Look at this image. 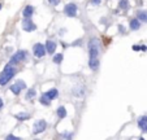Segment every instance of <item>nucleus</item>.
Instances as JSON below:
<instances>
[{
	"label": "nucleus",
	"instance_id": "1",
	"mask_svg": "<svg viewBox=\"0 0 147 140\" xmlns=\"http://www.w3.org/2000/svg\"><path fill=\"white\" fill-rule=\"evenodd\" d=\"M16 73H17L16 65H13V64H11V62L7 64V65L4 66V69L1 70V73H0V86L8 84V83L13 79Z\"/></svg>",
	"mask_w": 147,
	"mask_h": 140
},
{
	"label": "nucleus",
	"instance_id": "2",
	"mask_svg": "<svg viewBox=\"0 0 147 140\" xmlns=\"http://www.w3.org/2000/svg\"><path fill=\"white\" fill-rule=\"evenodd\" d=\"M89 48V58H99L100 53V43L98 40V38H91L87 44Z\"/></svg>",
	"mask_w": 147,
	"mask_h": 140
},
{
	"label": "nucleus",
	"instance_id": "3",
	"mask_svg": "<svg viewBox=\"0 0 147 140\" xmlns=\"http://www.w3.org/2000/svg\"><path fill=\"white\" fill-rule=\"evenodd\" d=\"M26 57H28V52H26V51H24V50L17 51L16 53H13V55L11 56V60H9V62L13 64V65H17V64L25 61Z\"/></svg>",
	"mask_w": 147,
	"mask_h": 140
},
{
	"label": "nucleus",
	"instance_id": "4",
	"mask_svg": "<svg viewBox=\"0 0 147 140\" xmlns=\"http://www.w3.org/2000/svg\"><path fill=\"white\" fill-rule=\"evenodd\" d=\"M47 129V122L45 119H38V121L34 122L33 125V134L34 135H39L42 132H45Z\"/></svg>",
	"mask_w": 147,
	"mask_h": 140
},
{
	"label": "nucleus",
	"instance_id": "5",
	"mask_svg": "<svg viewBox=\"0 0 147 140\" xmlns=\"http://www.w3.org/2000/svg\"><path fill=\"white\" fill-rule=\"evenodd\" d=\"M33 53L35 57L42 58L45 57L46 53H47V50H46V44H42V43H35L33 46Z\"/></svg>",
	"mask_w": 147,
	"mask_h": 140
},
{
	"label": "nucleus",
	"instance_id": "6",
	"mask_svg": "<svg viewBox=\"0 0 147 140\" xmlns=\"http://www.w3.org/2000/svg\"><path fill=\"white\" fill-rule=\"evenodd\" d=\"M64 13L67 14L68 17H70V18L76 17V16H77V13H78V7H77V4H74V3L67 4V5H65V8H64Z\"/></svg>",
	"mask_w": 147,
	"mask_h": 140
},
{
	"label": "nucleus",
	"instance_id": "7",
	"mask_svg": "<svg viewBox=\"0 0 147 140\" xmlns=\"http://www.w3.org/2000/svg\"><path fill=\"white\" fill-rule=\"evenodd\" d=\"M21 25H22V29L28 33H31V31H35L36 30V25L31 21V18H22V22H21Z\"/></svg>",
	"mask_w": 147,
	"mask_h": 140
},
{
	"label": "nucleus",
	"instance_id": "8",
	"mask_svg": "<svg viewBox=\"0 0 147 140\" xmlns=\"http://www.w3.org/2000/svg\"><path fill=\"white\" fill-rule=\"evenodd\" d=\"M24 90H26V83L21 79L17 80L14 84L11 86V91H12V93H14V95H20L21 91H24Z\"/></svg>",
	"mask_w": 147,
	"mask_h": 140
},
{
	"label": "nucleus",
	"instance_id": "9",
	"mask_svg": "<svg viewBox=\"0 0 147 140\" xmlns=\"http://www.w3.org/2000/svg\"><path fill=\"white\" fill-rule=\"evenodd\" d=\"M56 48H57V44H56V42L51 40V39H48V40L46 42V50H47L48 55H55Z\"/></svg>",
	"mask_w": 147,
	"mask_h": 140
},
{
	"label": "nucleus",
	"instance_id": "10",
	"mask_svg": "<svg viewBox=\"0 0 147 140\" xmlns=\"http://www.w3.org/2000/svg\"><path fill=\"white\" fill-rule=\"evenodd\" d=\"M34 14V7L33 5H26L22 9V16L25 18H31V16Z\"/></svg>",
	"mask_w": 147,
	"mask_h": 140
},
{
	"label": "nucleus",
	"instance_id": "11",
	"mask_svg": "<svg viewBox=\"0 0 147 140\" xmlns=\"http://www.w3.org/2000/svg\"><path fill=\"white\" fill-rule=\"evenodd\" d=\"M99 65H100L99 58H89V68L91 69L92 72L98 70V69H99Z\"/></svg>",
	"mask_w": 147,
	"mask_h": 140
},
{
	"label": "nucleus",
	"instance_id": "12",
	"mask_svg": "<svg viewBox=\"0 0 147 140\" xmlns=\"http://www.w3.org/2000/svg\"><path fill=\"white\" fill-rule=\"evenodd\" d=\"M138 127L143 132H147V115H143L138 119Z\"/></svg>",
	"mask_w": 147,
	"mask_h": 140
},
{
	"label": "nucleus",
	"instance_id": "13",
	"mask_svg": "<svg viewBox=\"0 0 147 140\" xmlns=\"http://www.w3.org/2000/svg\"><path fill=\"white\" fill-rule=\"evenodd\" d=\"M129 27L131 29V30H138L139 27H141V21H139L138 18H133L130 19V22H129Z\"/></svg>",
	"mask_w": 147,
	"mask_h": 140
},
{
	"label": "nucleus",
	"instance_id": "14",
	"mask_svg": "<svg viewBox=\"0 0 147 140\" xmlns=\"http://www.w3.org/2000/svg\"><path fill=\"white\" fill-rule=\"evenodd\" d=\"M45 93L48 96V99L50 100H55L56 97L59 96V91L56 90V88H51V90H48L47 92H45Z\"/></svg>",
	"mask_w": 147,
	"mask_h": 140
},
{
	"label": "nucleus",
	"instance_id": "15",
	"mask_svg": "<svg viewBox=\"0 0 147 140\" xmlns=\"http://www.w3.org/2000/svg\"><path fill=\"white\" fill-rule=\"evenodd\" d=\"M14 117H16L17 121L24 122V121H28V119L30 118V114H29V113H25V112H21V113H18V114H16Z\"/></svg>",
	"mask_w": 147,
	"mask_h": 140
},
{
	"label": "nucleus",
	"instance_id": "16",
	"mask_svg": "<svg viewBox=\"0 0 147 140\" xmlns=\"http://www.w3.org/2000/svg\"><path fill=\"white\" fill-rule=\"evenodd\" d=\"M56 113H57V117L60 119H63V118H65V117H67V108L65 107H59L57 108V110H56Z\"/></svg>",
	"mask_w": 147,
	"mask_h": 140
},
{
	"label": "nucleus",
	"instance_id": "17",
	"mask_svg": "<svg viewBox=\"0 0 147 140\" xmlns=\"http://www.w3.org/2000/svg\"><path fill=\"white\" fill-rule=\"evenodd\" d=\"M137 18L141 22H147V12L146 11H138L137 12Z\"/></svg>",
	"mask_w": 147,
	"mask_h": 140
},
{
	"label": "nucleus",
	"instance_id": "18",
	"mask_svg": "<svg viewBox=\"0 0 147 140\" xmlns=\"http://www.w3.org/2000/svg\"><path fill=\"white\" fill-rule=\"evenodd\" d=\"M51 101H52V100L48 99V96L46 95V93H43V95L40 96V99H39V102H40L42 105H46V107H48V105L51 104Z\"/></svg>",
	"mask_w": 147,
	"mask_h": 140
},
{
	"label": "nucleus",
	"instance_id": "19",
	"mask_svg": "<svg viewBox=\"0 0 147 140\" xmlns=\"http://www.w3.org/2000/svg\"><path fill=\"white\" fill-rule=\"evenodd\" d=\"M35 95H36V91H35V88H30V90L26 92V95H25V99L26 100H33L34 97H35Z\"/></svg>",
	"mask_w": 147,
	"mask_h": 140
},
{
	"label": "nucleus",
	"instance_id": "20",
	"mask_svg": "<svg viewBox=\"0 0 147 140\" xmlns=\"http://www.w3.org/2000/svg\"><path fill=\"white\" fill-rule=\"evenodd\" d=\"M52 60H53L55 64H61L63 60H64V55H63V53H55L53 57H52Z\"/></svg>",
	"mask_w": 147,
	"mask_h": 140
},
{
	"label": "nucleus",
	"instance_id": "21",
	"mask_svg": "<svg viewBox=\"0 0 147 140\" xmlns=\"http://www.w3.org/2000/svg\"><path fill=\"white\" fill-rule=\"evenodd\" d=\"M119 8L122 11H126L129 8V0H120L119 1Z\"/></svg>",
	"mask_w": 147,
	"mask_h": 140
},
{
	"label": "nucleus",
	"instance_id": "22",
	"mask_svg": "<svg viewBox=\"0 0 147 140\" xmlns=\"http://www.w3.org/2000/svg\"><path fill=\"white\" fill-rule=\"evenodd\" d=\"M131 48H133V51H136V52H139V51L146 52L147 51V46H138V44H137V46H133Z\"/></svg>",
	"mask_w": 147,
	"mask_h": 140
},
{
	"label": "nucleus",
	"instance_id": "23",
	"mask_svg": "<svg viewBox=\"0 0 147 140\" xmlns=\"http://www.w3.org/2000/svg\"><path fill=\"white\" fill-rule=\"evenodd\" d=\"M48 3H50L52 7H56L60 4V0H48Z\"/></svg>",
	"mask_w": 147,
	"mask_h": 140
},
{
	"label": "nucleus",
	"instance_id": "24",
	"mask_svg": "<svg viewBox=\"0 0 147 140\" xmlns=\"http://www.w3.org/2000/svg\"><path fill=\"white\" fill-rule=\"evenodd\" d=\"M5 139L7 140H18L20 139V137H17V136H14V135H7V137H5Z\"/></svg>",
	"mask_w": 147,
	"mask_h": 140
},
{
	"label": "nucleus",
	"instance_id": "25",
	"mask_svg": "<svg viewBox=\"0 0 147 140\" xmlns=\"http://www.w3.org/2000/svg\"><path fill=\"white\" fill-rule=\"evenodd\" d=\"M61 137H65V139H70V137H73V132H70V134H65V135H61Z\"/></svg>",
	"mask_w": 147,
	"mask_h": 140
},
{
	"label": "nucleus",
	"instance_id": "26",
	"mask_svg": "<svg viewBox=\"0 0 147 140\" xmlns=\"http://www.w3.org/2000/svg\"><path fill=\"white\" fill-rule=\"evenodd\" d=\"M100 1H102V0H91V4L92 5H99Z\"/></svg>",
	"mask_w": 147,
	"mask_h": 140
},
{
	"label": "nucleus",
	"instance_id": "27",
	"mask_svg": "<svg viewBox=\"0 0 147 140\" xmlns=\"http://www.w3.org/2000/svg\"><path fill=\"white\" fill-rule=\"evenodd\" d=\"M3 107H4V101H3V99L0 97V110L3 109Z\"/></svg>",
	"mask_w": 147,
	"mask_h": 140
},
{
	"label": "nucleus",
	"instance_id": "28",
	"mask_svg": "<svg viewBox=\"0 0 147 140\" xmlns=\"http://www.w3.org/2000/svg\"><path fill=\"white\" fill-rule=\"evenodd\" d=\"M1 7H3V5H1V3H0V9H1Z\"/></svg>",
	"mask_w": 147,
	"mask_h": 140
}]
</instances>
